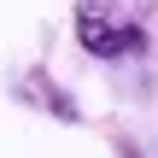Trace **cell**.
Returning <instances> with one entry per match:
<instances>
[{"label":"cell","instance_id":"1","mask_svg":"<svg viewBox=\"0 0 158 158\" xmlns=\"http://www.w3.org/2000/svg\"><path fill=\"white\" fill-rule=\"evenodd\" d=\"M76 41L94 59H129L147 47V29L123 0H76Z\"/></svg>","mask_w":158,"mask_h":158},{"label":"cell","instance_id":"2","mask_svg":"<svg viewBox=\"0 0 158 158\" xmlns=\"http://www.w3.org/2000/svg\"><path fill=\"white\" fill-rule=\"evenodd\" d=\"M18 94H23V100H41V106H47V117H59V123H76V117H82V111H76V100H70L64 88H53V76H47V70L18 76Z\"/></svg>","mask_w":158,"mask_h":158}]
</instances>
